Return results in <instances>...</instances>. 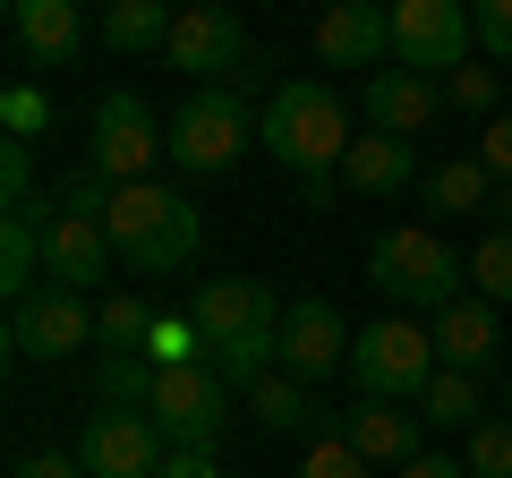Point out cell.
<instances>
[{
    "label": "cell",
    "instance_id": "5bb4252c",
    "mask_svg": "<svg viewBox=\"0 0 512 478\" xmlns=\"http://www.w3.org/2000/svg\"><path fill=\"white\" fill-rule=\"evenodd\" d=\"M111 265H120V248H111V231L103 222H86V214H52L43 222V282H60V291H103L111 282Z\"/></svg>",
    "mask_w": 512,
    "mask_h": 478
},
{
    "label": "cell",
    "instance_id": "d4e9b609",
    "mask_svg": "<svg viewBox=\"0 0 512 478\" xmlns=\"http://www.w3.org/2000/svg\"><path fill=\"white\" fill-rule=\"evenodd\" d=\"M478 419H487V410H478V376H461V368H436V385L419 393V427H444V436H470Z\"/></svg>",
    "mask_w": 512,
    "mask_h": 478
},
{
    "label": "cell",
    "instance_id": "ba28073f",
    "mask_svg": "<svg viewBox=\"0 0 512 478\" xmlns=\"http://www.w3.org/2000/svg\"><path fill=\"white\" fill-rule=\"evenodd\" d=\"M154 154H171V146H163V129H154L146 94L111 86L103 103H94V146H86V171H103L111 188H137V180L154 171Z\"/></svg>",
    "mask_w": 512,
    "mask_h": 478
},
{
    "label": "cell",
    "instance_id": "603a6c76",
    "mask_svg": "<svg viewBox=\"0 0 512 478\" xmlns=\"http://www.w3.org/2000/svg\"><path fill=\"white\" fill-rule=\"evenodd\" d=\"M171 18H180V9H163V0H111L103 9V43L111 52H163Z\"/></svg>",
    "mask_w": 512,
    "mask_h": 478
},
{
    "label": "cell",
    "instance_id": "9a60e30c",
    "mask_svg": "<svg viewBox=\"0 0 512 478\" xmlns=\"http://www.w3.org/2000/svg\"><path fill=\"white\" fill-rule=\"evenodd\" d=\"M316 60L376 77L393 60V9H376V0H333L325 18H316Z\"/></svg>",
    "mask_w": 512,
    "mask_h": 478
},
{
    "label": "cell",
    "instance_id": "74e56055",
    "mask_svg": "<svg viewBox=\"0 0 512 478\" xmlns=\"http://www.w3.org/2000/svg\"><path fill=\"white\" fill-rule=\"evenodd\" d=\"M393 478H470V470H461V461H444V453H419L410 470H393Z\"/></svg>",
    "mask_w": 512,
    "mask_h": 478
},
{
    "label": "cell",
    "instance_id": "e0dca14e",
    "mask_svg": "<svg viewBox=\"0 0 512 478\" xmlns=\"http://www.w3.org/2000/svg\"><path fill=\"white\" fill-rule=\"evenodd\" d=\"M342 436H350V453H359L367 470H410V461L427 453V444H419V410H402V402L342 410Z\"/></svg>",
    "mask_w": 512,
    "mask_h": 478
},
{
    "label": "cell",
    "instance_id": "9c48e42d",
    "mask_svg": "<svg viewBox=\"0 0 512 478\" xmlns=\"http://www.w3.org/2000/svg\"><path fill=\"white\" fill-rule=\"evenodd\" d=\"M163 60L180 77H197V86H239V77L256 69L248 60V18H239V9H180Z\"/></svg>",
    "mask_w": 512,
    "mask_h": 478
},
{
    "label": "cell",
    "instance_id": "8d00e7d4",
    "mask_svg": "<svg viewBox=\"0 0 512 478\" xmlns=\"http://www.w3.org/2000/svg\"><path fill=\"white\" fill-rule=\"evenodd\" d=\"M163 478H222V461H214V453H171Z\"/></svg>",
    "mask_w": 512,
    "mask_h": 478
},
{
    "label": "cell",
    "instance_id": "7c38bea8",
    "mask_svg": "<svg viewBox=\"0 0 512 478\" xmlns=\"http://www.w3.org/2000/svg\"><path fill=\"white\" fill-rule=\"evenodd\" d=\"M77 461H86V478H163L171 444L154 436L146 410H94L77 436Z\"/></svg>",
    "mask_w": 512,
    "mask_h": 478
},
{
    "label": "cell",
    "instance_id": "f546056e",
    "mask_svg": "<svg viewBox=\"0 0 512 478\" xmlns=\"http://www.w3.org/2000/svg\"><path fill=\"white\" fill-rule=\"evenodd\" d=\"M146 359H154V368H214V350H205L197 316H163V325H154V342H146Z\"/></svg>",
    "mask_w": 512,
    "mask_h": 478
},
{
    "label": "cell",
    "instance_id": "3957f363",
    "mask_svg": "<svg viewBox=\"0 0 512 478\" xmlns=\"http://www.w3.org/2000/svg\"><path fill=\"white\" fill-rule=\"evenodd\" d=\"M103 231H111V248H120V265H137V274H180V265L205 248V214L180 197V188H163V180L111 188Z\"/></svg>",
    "mask_w": 512,
    "mask_h": 478
},
{
    "label": "cell",
    "instance_id": "4316f807",
    "mask_svg": "<svg viewBox=\"0 0 512 478\" xmlns=\"http://www.w3.org/2000/svg\"><path fill=\"white\" fill-rule=\"evenodd\" d=\"M154 325H163V316H154L146 299H128V291H111L103 308H94V342H103V350H146Z\"/></svg>",
    "mask_w": 512,
    "mask_h": 478
},
{
    "label": "cell",
    "instance_id": "4fadbf2b",
    "mask_svg": "<svg viewBox=\"0 0 512 478\" xmlns=\"http://www.w3.org/2000/svg\"><path fill=\"white\" fill-rule=\"evenodd\" d=\"M86 342H94V308L77 291H60V282H43L35 299L9 308V350L18 359H77Z\"/></svg>",
    "mask_w": 512,
    "mask_h": 478
},
{
    "label": "cell",
    "instance_id": "52a82bcc",
    "mask_svg": "<svg viewBox=\"0 0 512 478\" xmlns=\"http://www.w3.org/2000/svg\"><path fill=\"white\" fill-rule=\"evenodd\" d=\"M146 419H154V436H163L171 453H214V444L231 436V385H222L214 368H163Z\"/></svg>",
    "mask_w": 512,
    "mask_h": 478
},
{
    "label": "cell",
    "instance_id": "d6a6232c",
    "mask_svg": "<svg viewBox=\"0 0 512 478\" xmlns=\"http://www.w3.org/2000/svg\"><path fill=\"white\" fill-rule=\"evenodd\" d=\"M299 478H376V470H367V461L350 453V436H342V419H333L325 436L308 444V461H299Z\"/></svg>",
    "mask_w": 512,
    "mask_h": 478
},
{
    "label": "cell",
    "instance_id": "5b68a950",
    "mask_svg": "<svg viewBox=\"0 0 512 478\" xmlns=\"http://www.w3.org/2000/svg\"><path fill=\"white\" fill-rule=\"evenodd\" d=\"M436 325H410V316H384V325H367L359 342H350V385H359V402H419L427 385H436Z\"/></svg>",
    "mask_w": 512,
    "mask_h": 478
},
{
    "label": "cell",
    "instance_id": "cb8c5ba5",
    "mask_svg": "<svg viewBox=\"0 0 512 478\" xmlns=\"http://www.w3.org/2000/svg\"><path fill=\"white\" fill-rule=\"evenodd\" d=\"M154 385H163V368H154L146 350H103V359H94V393H103L111 410H146Z\"/></svg>",
    "mask_w": 512,
    "mask_h": 478
},
{
    "label": "cell",
    "instance_id": "6da1fadb",
    "mask_svg": "<svg viewBox=\"0 0 512 478\" xmlns=\"http://www.w3.org/2000/svg\"><path fill=\"white\" fill-rule=\"evenodd\" d=\"M205 350H214V376L239 393H256L265 376H282V299L265 291L256 274H222V282H197L188 299Z\"/></svg>",
    "mask_w": 512,
    "mask_h": 478
},
{
    "label": "cell",
    "instance_id": "e575fe53",
    "mask_svg": "<svg viewBox=\"0 0 512 478\" xmlns=\"http://www.w3.org/2000/svg\"><path fill=\"white\" fill-rule=\"evenodd\" d=\"M478 163L495 171V188H512V103L487 120V137H478Z\"/></svg>",
    "mask_w": 512,
    "mask_h": 478
},
{
    "label": "cell",
    "instance_id": "7402d4cb",
    "mask_svg": "<svg viewBox=\"0 0 512 478\" xmlns=\"http://www.w3.org/2000/svg\"><path fill=\"white\" fill-rule=\"evenodd\" d=\"M419 188H427V205H436V214H487V205H495V171L478 163V154H453V163H436Z\"/></svg>",
    "mask_w": 512,
    "mask_h": 478
},
{
    "label": "cell",
    "instance_id": "484cf974",
    "mask_svg": "<svg viewBox=\"0 0 512 478\" xmlns=\"http://www.w3.org/2000/svg\"><path fill=\"white\" fill-rule=\"evenodd\" d=\"M0 291L9 308L43 291V222H0Z\"/></svg>",
    "mask_w": 512,
    "mask_h": 478
},
{
    "label": "cell",
    "instance_id": "30bf717a",
    "mask_svg": "<svg viewBox=\"0 0 512 478\" xmlns=\"http://www.w3.org/2000/svg\"><path fill=\"white\" fill-rule=\"evenodd\" d=\"M470 43H478V18L461 0H402V9H393V60L419 69V77L470 69Z\"/></svg>",
    "mask_w": 512,
    "mask_h": 478
},
{
    "label": "cell",
    "instance_id": "277c9868",
    "mask_svg": "<svg viewBox=\"0 0 512 478\" xmlns=\"http://www.w3.org/2000/svg\"><path fill=\"white\" fill-rule=\"evenodd\" d=\"M461 274H470V265H461L453 248H444V231H427V222H393V231L367 248V282L384 291L393 316L402 308H436L444 316L461 299Z\"/></svg>",
    "mask_w": 512,
    "mask_h": 478
},
{
    "label": "cell",
    "instance_id": "d6986e66",
    "mask_svg": "<svg viewBox=\"0 0 512 478\" xmlns=\"http://www.w3.org/2000/svg\"><path fill=\"white\" fill-rule=\"evenodd\" d=\"M495 342H504V333H495V299H478V291H461L453 308L436 316V359H444V368H461V376L487 368Z\"/></svg>",
    "mask_w": 512,
    "mask_h": 478
},
{
    "label": "cell",
    "instance_id": "8992f818",
    "mask_svg": "<svg viewBox=\"0 0 512 478\" xmlns=\"http://www.w3.org/2000/svg\"><path fill=\"white\" fill-rule=\"evenodd\" d=\"M248 103H239L231 86H197L180 111H171V129H163V146H171V163L188 171V180H214V171H231L239 154H248Z\"/></svg>",
    "mask_w": 512,
    "mask_h": 478
},
{
    "label": "cell",
    "instance_id": "d590c367",
    "mask_svg": "<svg viewBox=\"0 0 512 478\" xmlns=\"http://www.w3.org/2000/svg\"><path fill=\"white\" fill-rule=\"evenodd\" d=\"M9 478H86V461H77V453H18Z\"/></svg>",
    "mask_w": 512,
    "mask_h": 478
},
{
    "label": "cell",
    "instance_id": "ffe728a7",
    "mask_svg": "<svg viewBox=\"0 0 512 478\" xmlns=\"http://www.w3.org/2000/svg\"><path fill=\"white\" fill-rule=\"evenodd\" d=\"M410 180H419V154H410L402 137H376V129H367L359 146L342 154V188H350V197H402Z\"/></svg>",
    "mask_w": 512,
    "mask_h": 478
},
{
    "label": "cell",
    "instance_id": "8fae6325",
    "mask_svg": "<svg viewBox=\"0 0 512 478\" xmlns=\"http://www.w3.org/2000/svg\"><path fill=\"white\" fill-rule=\"evenodd\" d=\"M350 342L359 333L333 316V299H291L282 308V376L291 385H325V376H350Z\"/></svg>",
    "mask_w": 512,
    "mask_h": 478
},
{
    "label": "cell",
    "instance_id": "f35d334b",
    "mask_svg": "<svg viewBox=\"0 0 512 478\" xmlns=\"http://www.w3.org/2000/svg\"><path fill=\"white\" fill-rule=\"evenodd\" d=\"M504 410H512V385H504Z\"/></svg>",
    "mask_w": 512,
    "mask_h": 478
},
{
    "label": "cell",
    "instance_id": "1f68e13d",
    "mask_svg": "<svg viewBox=\"0 0 512 478\" xmlns=\"http://www.w3.org/2000/svg\"><path fill=\"white\" fill-rule=\"evenodd\" d=\"M470 282H478V299H512V231H487L470 248Z\"/></svg>",
    "mask_w": 512,
    "mask_h": 478
},
{
    "label": "cell",
    "instance_id": "83f0119b",
    "mask_svg": "<svg viewBox=\"0 0 512 478\" xmlns=\"http://www.w3.org/2000/svg\"><path fill=\"white\" fill-rule=\"evenodd\" d=\"M461 470L470 478H512V410H487V419L461 436Z\"/></svg>",
    "mask_w": 512,
    "mask_h": 478
},
{
    "label": "cell",
    "instance_id": "7a4b0ae2",
    "mask_svg": "<svg viewBox=\"0 0 512 478\" xmlns=\"http://www.w3.org/2000/svg\"><path fill=\"white\" fill-rule=\"evenodd\" d=\"M256 137H265V154H274L282 171H299V180H342V154L359 146L342 94H333L325 77H282Z\"/></svg>",
    "mask_w": 512,
    "mask_h": 478
},
{
    "label": "cell",
    "instance_id": "4dcf8cb0",
    "mask_svg": "<svg viewBox=\"0 0 512 478\" xmlns=\"http://www.w3.org/2000/svg\"><path fill=\"white\" fill-rule=\"evenodd\" d=\"M444 103L470 111V120H495V111H504V77L495 69H453L444 77Z\"/></svg>",
    "mask_w": 512,
    "mask_h": 478
},
{
    "label": "cell",
    "instance_id": "ac0fdd59",
    "mask_svg": "<svg viewBox=\"0 0 512 478\" xmlns=\"http://www.w3.org/2000/svg\"><path fill=\"white\" fill-rule=\"evenodd\" d=\"M9 43H18L26 69H60L86 43V18H77V0H18L9 9Z\"/></svg>",
    "mask_w": 512,
    "mask_h": 478
},
{
    "label": "cell",
    "instance_id": "f1b7e54d",
    "mask_svg": "<svg viewBox=\"0 0 512 478\" xmlns=\"http://www.w3.org/2000/svg\"><path fill=\"white\" fill-rule=\"evenodd\" d=\"M0 129L18 137V146H35V137L52 129V94H43L35 77H18V86H0Z\"/></svg>",
    "mask_w": 512,
    "mask_h": 478
},
{
    "label": "cell",
    "instance_id": "2e32d148",
    "mask_svg": "<svg viewBox=\"0 0 512 478\" xmlns=\"http://www.w3.org/2000/svg\"><path fill=\"white\" fill-rule=\"evenodd\" d=\"M436 111H444L436 77H419V69H376V77H367V129H376V137H402V146H410Z\"/></svg>",
    "mask_w": 512,
    "mask_h": 478
},
{
    "label": "cell",
    "instance_id": "44dd1931",
    "mask_svg": "<svg viewBox=\"0 0 512 478\" xmlns=\"http://www.w3.org/2000/svg\"><path fill=\"white\" fill-rule=\"evenodd\" d=\"M248 410H256V427L265 436H325V410H316V393L308 385H291V376H265V385L248 393Z\"/></svg>",
    "mask_w": 512,
    "mask_h": 478
},
{
    "label": "cell",
    "instance_id": "836d02e7",
    "mask_svg": "<svg viewBox=\"0 0 512 478\" xmlns=\"http://www.w3.org/2000/svg\"><path fill=\"white\" fill-rule=\"evenodd\" d=\"M470 18H478V52H487V60H504V69H512V0H478Z\"/></svg>",
    "mask_w": 512,
    "mask_h": 478
}]
</instances>
